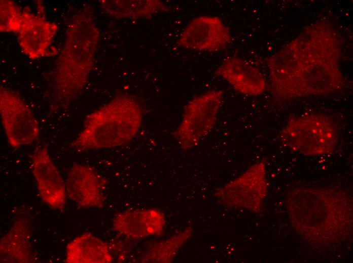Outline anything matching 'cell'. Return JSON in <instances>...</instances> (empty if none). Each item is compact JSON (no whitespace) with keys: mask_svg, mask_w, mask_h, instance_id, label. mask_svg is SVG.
I'll list each match as a JSON object with an SVG mask.
<instances>
[{"mask_svg":"<svg viewBox=\"0 0 353 263\" xmlns=\"http://www.w3.org/2000/svg\"><path fill=\"white\" fill-rule=\"evenodd\" d=\"M342 40L333 25L320 21L266 59L272 92L283 100L331 94L344 83Z\"/></svg>","mask_w":353,"mask_h":263,"instance_id":"6da1fadb","label":"cell"},{"mask_svg":"<svg viewBox=\"0 0 353 263\" xmlns=\"http://www.w3.org/2000/svg\"><path fill=\"white\" fill-rule=\"evenodd\" d=\"M290 222L307 243L327 246L352 234V198L335 188L301 187L286 198Z\"/></svg>","mask_w":353,"mask_h":263,"instance_id":"7a4b0ae2","label":"cell"},{"mask_svg":"<svg viewBox=\"0 0 353 263\" xmlns=\"http://www.w3.org/2000/svg\"><path fill=\"white\" fill-rule=\"evenodd\" d=\"M99 38L90 8H83L72 17L52 73L54 108H67L86 86Z\"/></svg>","mask_w":353,"mask_h":263,"instance_id":"3957f363","label":"cell"},{"mask_svg":"<svg viewBox=\"0 0 353 263\" xmlns=\"http://www.w3.org/2000/svg\"><path fill=\"white\" fill-rule=\"evenodd\" d=\"M142 120L138 101L129 95H117L86 116L70 147L82 152L123 145L135 137Z\"/></svg>","mask_w":353,"mask_h":263,"instance_id":"277c9868","label":"cell"},{"mask_svg":"<svg viewBox=\"0 0 353 263\" xmlns=\"http://www.w3.org/2000/svg\"><path fill=\"white\" fill-rule=\"evenodd\" d=\"M279 136L281 142L286 147L307 156H322L331 153L338 139L333 120L320 113L291 117Z\"/></svg>","mask_w":353,"mask_h":263,"instance_id":"5b68a950","label":"cell"},{"mask_svg":"<svg viewBox=\"0 0 353 263\" xmlns=\"http://www.w3.org/2000/svg\"><path fill=\"white\" fill-rule=\"evenodd\" d=\"M223 92L214 90L196 96L185 106L182 120L174 133L180 147L197 146L216 124L223 100Z\"/></svg>","mask_w":353,"mask_h":263,"instance_id":"8992f818","label":"cell"},{"mask_svg":"<svg viewBox=\"0 0 353 263\" xmlns=\"http://www.w3.org/2000/svg\"><path fill=\"white\" fill-rule=\"evenodd\" d=\"M268 191L266 164L264 160L251 166L242 174L218 189L215 195L228 207L261 211Z\"/></svg>","mask_w":353,"mask_h":263,"instance_id":"52a82bcc","label":"cell"},{"mask_svg":"<svg viewBox=\"0 0 353 263\" xmlns=\"http://www.w3.org/2000/svg\"><path fill=\"white\" fill-rule=\"evenodd\" d=\"M0 114L9 145L18 148L31 144L40 134L39 123L28 105L15 92L0 87Z\"/></svg>","mask_w":353,"mask_h":263,"instance_id":"ba28073f","label":"cell"},{"mask_svg":"<svg viewBox=\"0 0 353 263\" xmlns=\"http://www.w3.org/2000/svg\"><path fill=\"white\" fill-rule=\"evenodd\" d=\"M231 39L229 28L219 18L200 16L188 23L178 44L189 50L215 52L226 48Z\"/></svg>","mask_w":353,"mask_h":263,"instance_id":"9c48e42d","label":"cell"},{"mask_svg":"<svg viewBox=\"0 0 353 263\" xmlns=\"http://www.w3.org/2000/svg\"><path fill=\"white\" fill-rule=\"evenodd\" d=\"M31 167L40 197L51 208L62 210L66 202V184L46 146L36 148Z\"/></svg>","mask_w":353,"mask_h":263,"instance_id":"30bf717a","label":"cell"},{"mask_svg":"<svg viewBox=\"0 0 353 263\" xmlns=\"http://www.w3.org/2000/svg\"><path fill=\"white\" fill-rule=\"evenodd\" d=\"M66 194L83 208H102L105 204L106 181L91 166L74 164L66 182Z\"/></svg>","mask_w":353,"mask_h":263,"instance_id":"8fae6325","label":"cell"},{"mask_svg":"<svg viewBox=\"0 0 353 263\" xmlns=\"http://www.w3.org/2000/svg\"><path fill=\"white\" fill-rule=\"evenodd\" d=\"M58 27L48 20L44 13L36 14L26 8L22 11V21L18 32V41L22 52L36 60L49 53Z\"/></svg>","mask_w":353,"mask_h":263,"instance_id":"7c38bea8","label":"cell"},{"mask_svg":"<svg viewBox=\"0 0 353 263\" xmlns=\"http://www.w3.org/2000/svg\"><path fill=\"white\" fill-rule=\"evenodd\" d=\"M166 225L164 214L159 209L130 210L120 212L113 218L115 232L132 239L161 236Z\"/></svg>","mask_w":353,"mask_h":263,"instance_id":"4fadbf2b","label":"cell"},{"mask_svg":"<svg viewBox=\"0 0 353 263\" xmlns=\"http://www.w3.org/2000/svg\"><path fill=\"white\" fill-rule=\"evenodd\" d=\"M30 218L26 213L19 214L0 241V260L3 263L36 262L31 245Z\"/></svg>","mask_w":353,"mask_h":263,"instance_id":"5bb4252c","label":"cell"},{"mask_svg":"<svg viewBox=\"0 0 353 263\" xmlns=\"http://www.w3.org/2000/svg\"><path fill=\"white\" fill-rule=\"evenodd\" d=\"M216 73L243 95L257 96L262 94L266 89V81L261 71L239 58L231 57L225 60Z\"/></svg>","mask_w":353,"mask_h":263,"instance_id":"9a60e30c","label":"cell"},{"mask_svg":"<svg viewBox=\"0 0 353 263\" xmlns=\"http://www.w3.org/2000/svg\"><path fill=\"white\" fill-rule=\"evenodd\" d=\"M109 245L90 233L83 234L68 243L66 263H110L113 261Z\"/></svg>","mask_w":353,"mask_h":263,"instance_id":"2e32d148","label":"cell"},{"mask_svg":"<svg viewBox=\"0 0 353 263\" xmlns=\"http://www.w3.org/2000/svg\"><path fill=\"white\" fill-rule=\"evenodd\" d=\"M102 10L109 16L117 19L138 20L150 18L153 15L169 9L158 0H101Z\"/></svg>","mask_w":353,"mask_h":263,"instance_id":"e0dca14e","label":"cell"},{"mask_svg":"<svg viewBox=\"0 0 353 263\" xmlns=\"http://www.w3.org/2000/svg\"><path fill=\"white\" fill-rule=\"evenodd\" d=\"M191 226L164 240L156 242L149 246L139 259L142 263H168L176 256L182 246L193 234Z\"/></svg>","mask_w":353,"mask_h":263,"instance_id":"ac0fdd59","label":"cell"},{"mask_svg":"<svg viewBox=\"0 0 353 263\" xmlns=\"http://www.w3.org/2000/svg\"><path fill=\"white\" fill-rule=\"evenodd\" d=\"M22 21V11L11 0L0 1V31L17 32L19 30Z\"/></svg>","mask_w":353,"mask_h":263,"instance_id":"d6986e66","label":"cell"}]
</instances>
